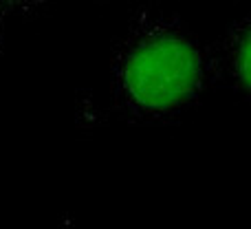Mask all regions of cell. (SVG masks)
Returning a JSON list of instances; mask_svg holds the SVG:
<instances>
[{
  "label": "cell",
  "mask_w": 251,
  "mask_h": 229,
  "mask_svg": "<svg viewBox=\"0 0 251 229\" xmlns=\"http://www.w3.org/2000/svg\"><path fill=\"white\" fill-rule=\"evenodd\" d=\"M207 47L178 18L141 7L113 53V106L132 124H170L212 86Z\"/></svg>",
  "instance_id": "6da1fadb"
},
{
  "label": "cell",
  "mask_w": 251,
  "mask_h": 229,
  "mask_svg": "<svg viewBox=\"0 0 251 229\" xmlns=\"http://www.w3.org/2000/svg\"><path fill=\"white\" fill-rule=\"evenodd\" d=\"M249 42H251V20L243 16L225 29L214 47H207L212 82L225 84L243 100H249Z\"/></svg>",
  "instance_id": "7a4b0ae2"
},
{
  "label": "cell",
  "mask_w": 251,
  "mask_h": 229,
  "mask_svg": "<svg viewBox=\"0 0 251 229\" xmlns=\"http://www.w3.org/2000/svg\"><path fill=\"white\" fill-rule=\"evenodd\" d=\"M44 4L47 0H0V53L9 25L16 20H31L38 16Z\"/></svg>",
  "instance_id": "3957f363"
}]
</instances>
